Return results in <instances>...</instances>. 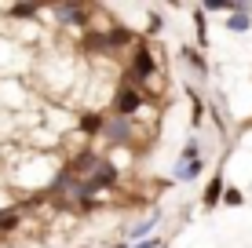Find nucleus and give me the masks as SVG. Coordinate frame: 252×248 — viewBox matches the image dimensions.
Segmentation results:
<instances>
[{"mask_svg": "<svg viewBox=\"0 0 252 248\" xmlns=\"http://www.w3.org/2000/svg\"><path fill=\"white\" fill-rule=\"evenodd\" d=\"M197 172H201V157H197V142H187L183 153H179V165H176V179H183V183H190V179H197Z\"/></svg>", "mask_w": 252, "mask_h": 248, "instance_id": "1", "label": "nucleus"}, {"mask_svg": "<svg viewBox=\"0 0 252 248\" xmlns=\"http://www.w3.org/2000/svg\"><path fill=\"white\" fill-rule=\"evenodd\" d=\"M139 106H143V95L135 91V84H121V88H117V99H114L117 117H132Z\"/></svg>", "mask_w": 252, "mask_h": 248, "instance_id": "2", "label": "nucleus"}, {"mask_svg": "<svg viewBox=\"0 0 252 248\" xmlns=\"http://www.w3.org/2000/svg\"><path fill=\"white\" fill-rule=\"evenodd\" d=\"M154 70H158L154 55H150L146 48H139V51H135V58H132V77H135V81H146V77H150Z\"/></svg>", "mask_w": 252, "mask_h": 248, "instance_id": "3", "label": "nucleus"}, {"mask_svg": "<svg viewBox=\"0 0 252 248\" xmlns=\"http://www.w3.org/2000/svg\"><path fill=\"white\" fill-rule=\"evenodd\" d=\"M102 132H106L110 142H125L128 139V117H114L110 124H102Z\"/></svg>", "mask_w": 252, "mask_h": 248, "instance_id": "4", "label": "nucleus"}, {"mask_svg": "<svg viewBox=\"0 0 252 248\" xmlns=\"http://www.w3.org/2000/svg\"><path fill=\"white\" fill-rule=\"evenodd\" d=\"M220 197H223V175L216 172L212 183H208V190H205V208H216V204H220Z\"/></svg>", "mask_w": 252, "mask_h": 248, "instance_id": "5", "label": "nucleus"}, {"mask_svg": "<svg viewBox=\"0 0 252 248\" xmlns=\"http://www.w3.org/2000/svg\"><path fill=\"white\" fill-rule=\"evenodd\" d=\"M59 19H63V22H73V26H84V7H77V4H59Z\"/></svg>", "mask_w": 252, "mask_h": 248, "instance_id": "6", "label": "nucleus"}, {"mask_svg": "<svg viewBox=\"0 0 252 248\" xmlns=\"http://www.w3.org/2000/svg\"><path fill=\"white\" fill-rule=\"evenodd\" d=\"M194 22H197V48H208V29H205V7H194Z\"/></svg>", "mask_w": 252, "mask_h": 248, "instance_id": "7", "label": "nucleus"}, {"mask_svg": "<svg viewBox=\"0 0 252 248\" xmlns=\"http://www.w3.org/2000/svg\"><path fill=\"white\" fill-rule=\"evenodd\" d=\"M179 55H183V58H187L190 66H194L197 73H208V62H205L201 55H197V48H183V51H179Z\"/></svg>", "mask_w": 252, "mask_h": 248, "instance_id": "8", "label": "nucleus"}, {"mask_svg": "<svg viewBox=\"0 0 252 248\" xmlns=\"http://www.w3.org/2000/svg\"><path fill=\"white\" fill-rule=\"evenodd\" d=\"M102 124H106V121H102L99 113H84V117H81V128H84V132H92V135L102 132Z\"/></svg>", "mask_w": 252, "mask_h": 248, "instance_id": "9", "label": "nucleus"}, {"mask_svg": "<svg viewBox=\"0 0 252 248\" xmlns=\"http://www.w3.org/2000/svg\"><path fill=\"white\" fill-rule=\"evenodd\" d=\"M227 26H230V29H234V33H245V29H249V26H252V22H249V15H241V11H234Z\"/></svg>", "mask_w": 252, "mask_h": 248, "instance_id": "10", "label": "nucleus"}, {"mask_svg": "<svg viewBox=\"0 0 252 248\" xmlns=\"http://www.w3.org/2000/svg\"><path fill=\"white\" fill-rule=\"evenodd\" d=\"M154 226H158V216H150L146 223H139V226L132 230V237H150V230H154Z\"/></svg>", "mask_w": 252, "mask_h": 248, "instance_id": "11", "label": "nucleus"}, {"mask_svg": "<svg viewBox=\"0 0 252 248\" xmlns=\"http://www.w3.org/2000/svg\"><path fill=\"white\" fill-rule=\"evenodd\" d=\"M223 204H230V208H238V204L241 201H245V193H241V190H223V197H220Z\"/></svg>", "mask_w": 252, "mask_h": 248, "instance_id": "12", "label": "nucleus"}, {"mask_svg": "<svg viewBox=\"0 0 252 248\" xmlns=\"http://www.w3.org/2000/svg\"><path fill=\"white\" fill-rule=\"evenodd\" d=\"M11 15H15V19H33V15H37V7H33V4H15Z\"/></svg>", "mask_w": 252, "mask_h": 248, "instance_id": "13", "label": "nucleus"}, {"mask_svg": "<svg viewBox=\"0 0 252 248\" xmlns=\"http://www.w3.org/2000/svg\"><path fill=\"white\" fill-rule=\"evenodd\" d=\"M132 248H161V245H158V241L150 237V241H139V245H132Z\"/></svg>", "mask_w": 252, "mask_h": 248, "instance_id": "14", "label": "nucleus"}]
</instances>
